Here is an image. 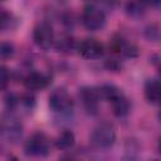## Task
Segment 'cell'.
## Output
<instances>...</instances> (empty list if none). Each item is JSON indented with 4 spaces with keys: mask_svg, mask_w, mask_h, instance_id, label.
Instances as JSON below:
<instances>
[{
    "mask_svg": "<svg viewBox=\"0 0 161 161\" xmlns=\"http://www.w3.org/2000/svg\"><path fill=\"white\" fill-rule=\"evenodd\" d=\"M145 98L152 104H161V80L148 79L145 83Z\"/></svg>",
    "mask_w": 161,
    "mask_h": 161,
    "instance_id": "11",
    "label": "cell"
},
{
    "mask_svg": "<svg viewBox=\"0 0 161 161\" xmlns=\"http://www.w3.org/2000/svg\"><path fill=\"white\" fill-rule=\"evenodd\" d=\"M80 19H82L83 26L86 29L91 30V31L101 30L106 25V15H104V13L99 8L94 6L93 4H89L83 9Z\"/></svg>",
    "mask_w": 161,
    "mask_h": 161,
    "instance_id": "4",
    "label": "cell"
},
{
    "mask_svg": "<svg viewBox=\"0 0 161 161\" xmlns=\"http://www.w3.org/2000/svg\"><path fill=\"white\" fill-rule=\"evenodd\" d=\"M158 151H160V153H161V138H160V141H158Z\"/></svg>",
    "mask_w": 161,
    "mask_h": 161,
    "instance_id": "19",
    "label": "cell"
},
{
    "mask_svg": "<svg viewBox=\"0 0 161 161\" xmlns=\"http://www.w3.org/2000/svg\"><path fill=\"white\" fill-rule=\"evenodd\" d=\"M15 53V49H14V45L9 42H3L1 43V48H0V57L1 59H9L14 55Z\"/></svg>",
    "mask_w": 161,
    "mask_h": 161,
    "instance_id": "14",
    "label": "cell"
},
{
    "mask_svg": "<svg viewBox=\"0 0 161 161\" xmlns=\"http://www.w3.org/2000/svg\"><path fill=\"white\" fill-rule=\"evenodd\" d=\"M34 43L42 49H49L54 44V31L49 23L42 21L39 23L33 31Z\"/></svg>",
    "mask_w": 161,
    "mask_h": 161,
    "instance_id": "7",
    "label": "cell"
},
{
    "mask_svg": "<svg viewBox=\"0 0 161 161\" xmlns=\"http://www.w3.org/2000/svg\"><path fill=\"white\" fill-rule=\"evenodd\" d=\"M158 73H160V75H161V64L158 65Z\"/></svg>",
    "mask_w": 161,
    "mask_h": 161,
    "instance_id": "20",
    "label": "cell"
},
{
    "mask_svg": "<svg viewBox=\"0 0 161 161\" xmlns=\"http://www.w3.org/2000/svg\"><path fill=\"white\" fill-rule=\"evenodd\" d=\"M49 150H50L49 138L43 132L33 133L24 145V151L28 156L43 157L49 153Z\"/></svg>",
    "mask_w": 161,
    "mask_h": 161,
    "instance_id": "3",
    "label": "cell"
},
{
    "mask_svg": "<svg viewBox=\"0 0 161 161\" xmlns=\"http://www.w3.org/2000/svg\"><path fill=\"white\" fill-rule=\"evenodd\" d=\"M1 133L3 137L8 140V142L15 143L21 138L23 125L14 114L6 113L3 116V121H1Z\"/></svg>",
    "mask_w": 161,
    "mask_h": 161,
    "instance_id": "5",
    "label": "cell"
},
{
    "mask_svg": "<svg viewBox=\"0 0 161 161\" xmlns=\"http://www.w3.org/2000/svg\"><path fill=\"white\" fill-rule=\"evenodd\" d=\"M49 107L54 112L68 113L73 108V99L64 88H57L49 96Z\"/></svg>",
    "mask_w": 161,
    "mask_h": 161,
    "instance_id": "6",
    "label": "cell"
},
{
    "mask_svg": "<svg viewBox=\"0 0 161 161\" xmlns=\"http://www.w3.org/2000/svg\"><path fill=\"white\" fill-rule=\"evenodd\" d=\"M101 99H106L111 103L112 112L117 117H125L128 114L131 106L127 97L113 84H103L98 88Z\"/></svg>",
    "mask_w": 161,
    "mask_h": 161,
    "instance_id": "1",
    "label": "cell"
},
{
    "mask_svg": "<svg viewBox=\"0 0 161 161\" xmlns=\"http://www.w3.org/2000/svg\"><path fill=\"white\" fill-rule=\"evenodd\" d=\"M79 54L86 59H98L104 53V47L97 39H84L78 44Z\"/></svg>",
    "mask_w": 161,
    "mask_h": 161,
    "instance_id": "9",
    "label": "cell"
},
{
    "mask_svg": "<svg viewBox=\"0 0 161 161\" xmlns=\"http://www.w3.org/2000/svg\"><path fill=\"white\" fill-rule=\"evenodd\" d=\"M89 140L97 148H109L116 141L114 128L109 123H101L93 128Z\"/></svg>",
    "mask_w": 161,
    "mask_h": 161,
    "instance_id": "2",
    "label": "cell"
},
{
    "mask_svg": "<svg viewBox=\"0 0 161 161\" xmlns=\"http://www.w3.org/2000/svg\"><path fill=\"white\" fill-rule=\"evenodd\" d=\"M86 1H88V3H91V4H92V3H94V1H97V0H86Z\"/></svg>",
    "mask_w": 161,
    "mask_h": 161,
    "instance_id": "21",
    "label": "cell"
},
{
    "mask_svg": "<svg viewBox=\"0 0 161 161\" xmlns=\"http://www.w3.org/2000/svg\"><path fill=\"white\" fill-rule=\"evenodd\" d=\"M50 83V77L40 72H30L24 78V84L29 91H42Z\"/></svg>",
    "mask_w": 161,
    "mask_h": 161,
    "instance_id": "10",
    "label": "cell"
},
{
    "mask_svg": "<svg viewBox=\"0 0 161 161\" xmlns=\"http://www.w3.org/2000/svg\"><path fill=\"white\" fill-rule=\"evenodd\" d=\"M75 141V136L72 131L69 130H64L55 140V146L59 150H69L70 147H73Z\"/></svg>",
    "mask_w": 161,
    "mask_h": 161,
    "instance_id": "12",
    "label": "cell"
},
{
    "mask_svg": "<svg viewBox=\"0 0 161 161\" xmlns=\"http://www.w3.org/2000/svg\"><path fill=\"white\" fill-rule=\"evenodd\" d=\"M9 23H10V14H8V13L3 9V11H1V29H3V30H6Z\"/></svg>",
    "mask_w": 161,
    "mask_h": 161,
    "instance_id": "17",
    "label": "cell"
},
{
    "mask_svg": "<svg viewBox=\"0 0 161 161\" xmlns=\"http://www.w3.org/2000/svg\"><path fill=\"white\" fill-rule=\"evenodd\" d=\"M158 117H160V119H161V109H160V113H158Z\"/></svg>",
    "mask_w": 161,
    "mask_h": 161,
    "instance_id": "22",
    "label": "cell"
},
{
    "mask_svg": "<svg viewBox=\"0 0 161 161\" xmlns=\"http://www.w3.org/2000/svg\"><path fill=\"white\" fill-rule=\"evenodd\" d=\"M10 80V75L8 73V69L5 67H1V89L6 88V84Z\"/></svg>",
    "mask_w": 161,
    "mask_h": 161,
    "instance_id": "16",
    "label": "cell"
},
{
    "mask_svg": "<svg viewBox=\"0 0 161 161\" xmlns=\"http://www.w3.org/2000/svg\"><path fill=\"white\" fill-rule=\"evenodd\" d=\"M79 99L82 102V106L84 111L88 114H96L98 111V104L101 101V96L98 92V88L92 87H82L79 89Z\"/></svg>",
    "mask_w": 161,
    "mask_h": 161,
    "instance_id": "8",
    "label": "cell"
},
{
    "mask_svg": "<svg viewBox=\"0 0 161 161\" xmlns=\"http://www.w3.org/2000/svg\"><path fill=\"white\" fill-rule=\"evenodd\" d=\"M143 6H161V0H138Z\"/></svg>",
    "mask_w": 161,
    "mask_h": 161,
    "instance_id": "18",
    "label": "cell"
},
{
    "mask_svg": "<svg viewBox=\"0 0 161 161\" xmlns=\"http://www.w3.org/2000/svg\"><path fill=\"white\" fill-rule=\"evenodd\" d=\"M70 40H72V39H69V38H64V39L59 40L57 48L60 49V50H70V49L73 48V44H72Z\"/></svg>",
    "mask_w": 161,
    "mask_h": 161,
    "instance_id": "15",
    "label": "cell"
},
{
    "mask_svg": "<svg viewBox=\"0 0 161 161\" xmlns=\"http://www.w3.org/2000/svg\"><path fill=\"white\" fill-rule=\"evenodd\" d=\"M127 11L131 16H140V15L143 14V5L138 0L131 1L127 5Z\"/></svg>",
    "mask_w": 161,
    "mask_h": 161,
    "instance_id": "13",
    "label": "cell"
}]
</instances>
